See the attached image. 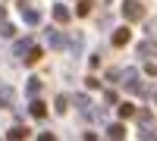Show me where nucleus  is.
Listing matches in <instances>:
<instances>
[{
    "label": "nucleus",
    "instance_id": "obj_4",
    "mask_svg": "<svg viewBox=\"0 0 157 141\" xmlns=\"http://www.w3.org/2000/svg\"><path fill=\"white\" fill-rule=\"evenodd\" d=\"M29 50H32V38H19L16 44H13V57H29Z\"/></svg>",
    "mask_w": 157,
    "mask_h": 141
},
{
    "label": "nucleus",
    "instance_id": "obj_10",
    "mask_svg": "<svg viewBox=\"0 0 157 141\" xmlns=\"http://www.w3.org/2000/svg\"><path fill=\"white\" fill-rule=\"evenodd\" d=\"M22 19L29 22V25H38V22H41V16H38V9H29V6L22 9Z\"/></svg>",
    "mask_w": 157,
    "mask_h": 141
},
{
    "label": "nucleus",
    "instance_id": "obj_3",
    "mask_svg": "<svg viewBox=\"0 0 157 141\" xmlns=\"http://www.w3.org/2000/svg\"><path fill=\"white\" fill-rule=\"evenodd\" d=\"M44 38H47V44L54 47V50H66V35H63L60 28H47Z\"/></svg>",
    "mask_w": 157,
    "mask_h": 141
},
{
    "label": "nucleus",
    "instance_id": "obj_18",
    "mask_svg": "<svg viewBox=\"0 0 157 141\" xmlns=\"http://www.w3.org/2000/svg\"><path fill=\"white\" fill-rule=\"evenodd\" d=\"M120 79V69H107V82H116Z\"/></svg>",
    "mask_w": 157,
    "mask_h": 141
},
{
    "label": "nucleus",
    "instance_id": "obj_6",
    "mask_svg": "<svg viewBox=\"0 0 157 141\" xmlns=\"http://www.w3.org/2000/svg\"><path fill=\"white\" fill-rule=\"evenodd\" d=\"M107 138H110V141H123V138H126V125H123V122H113L110 129H107Z\"/></svg>",
    "mask_w": 157,
    "mask_h": 141
},
{
    "label": "nucleus",
    "instance_id": "obj_5",
    "mask_svg": "<svg viewBox=\"0 0 157 141\" xmlns=\"http://www.w3.org/2000/svg\"><path fill=\"white\" fill-rule=\"evenodd\" d=\"M138 57H157V41H151V38L138 41Z\"/></svg>",
    "mask_w": 157,
    "mask_h": 141
},
{
    "label": "nucleus",
    "instance_id": "obj_9",
    "mask_svg": "<svg viewBox=\"0 0 157 141\" xmlns=\"http://www.w3.org/2000/svg\"><path fill=\"white\" fill-rule=\"evenodd\" d=\"M29 113H32V116H38V119H44V116H47V110H44V100H38V97H35Z\"/></svg>",
    "mask_w": 157,
    "mask_h": 141
},
{
    "label": "nucleus",
    "instance_id": "obj_19",
    "mask_svg": "<svg viewBox=\"0 0 157 141\" xmlns=\"http://www.w3.org/2000/svg\"><path fill=\"white\" fill-rule=\"evenodd\" d=\"M38 141H57V138L50 135V132H44V135H38Z\"/></svg>",
    "mask_w": 157,
    "mask_h": 141
},
{
    "label": "nucleus",
    "instance_id": "obj_17",
    "mask_svg": "<svg viewBox=\"0 0 157 141\" xmlns=\"http://www.w3.org/2000/svg\"><path fill=\"white\" fill-rule=\"evenodd\" d=\"M22 138H25V129H13L10 132V141H22Z\"/></svg>",
    "mask_w": 157,
    "mask_h": 141
},
{
    "label": "nucleus",
    "instance_id": "obj_11",
    "mask_svg": "<svg viewBox=\"0 0 157 141\" xmlns=\"http://www.w3.org/2000/svg\"><path fill=\"white\" fill-rule=\"evenodd\" d=\"M54 19L63 25V22H69V9L66 6H54Z\"/></svg>",
    "mask_w": 157,
    "mask_h": 141
},
{
    "label": "nucleus",
    "instance_id": "obj_8",
    "mask_svg": "<svg viewBox=\"0 0 157 141\" xmlns=\"http://www.w3.org/2000/svg\"><path fill=\"white\" fill-rule=\"evenodd\" d=\"M25 91H29V97L35 100L38 94H41V91H44V82H41V79H29V88H25Z\"/></svg>",
    "mask_w": 157,
    "mask_h": 141
},
{
    "label": "nucleus",
    "instance_id": "obj_15",
    "mask_svg": "<svg viewBox=\"0 0 157 141\" xmlns=\"http://www.w3.org/2000/svg\"><path fill=\"white\" fill-rule=\"evenodd\" d=\"M91 13V0H82V3H78V16H88Z\"/></svg>",
    "mask_w": 157,
    "mask_h": 141
},
{
    "label": "nucleus",
    "instance_id": "obj_1",
    "mask_svg": "<svg viewBox=\"0 0 157 141\" xmlns=\"http://www.w3.org/2000/svg\"><path fill=\"white\" fill-rule=\"evenodd\" d=\"M123 16L129 22H141L145 19V3H141V0H126L123 3Z\"/></svg>",
    "mask_w": 157,
    "mask_h": 141
},
{
    "label": "nucleus",
    "instance_id": "obj_21",
    "mask_svg": "<svg viewBox=\"0 0 157 141\" xmlns=\"http://www.w3.org/2000/svg\"><path fill=\"white\" fill-rule=\"evenodd\" d=\"M154 100H157V91H154Z\"/></svg>",
    "mask_w": 157,
    "mask_h": 141
},
{
    "label": "nucleus",
    "instance_id": "obj_20",
    "mask_svg": "<svg viewBox=\"0 0 157 141\" xmlns=\"http://www.w3.org/2000/svg\"><path fill=\"white\" fill-rule=\"evenodd\" d=\"M3 19H6V9H3V6H0V22H3Z\"/></svg>",
    "mask_w": 157,
    "mask_h": 141
},
{
    "label": "nucleus",
    "instance_id": "obj_7",
    "mask_svg": "<svg viewBox=\"0 0 157 141\" xmlns=\"http://www.w3.org/2000/svg\"><path fill=\"white\" fill-rule=\"evenodd\" d=\"M113 44H116V47H123V44H129V28H126V25H120V28L113 32Z\"/></svg>",
    "mask_w": 157,
    "mask_h": 141
},
{
    "label": "nucleus",
    "instance_id": "obj_13",
    "mask_svg": "<svg viewBox=\"0 0 157 141\" xmlns=\"http://www.w3.org/2000/svg\"><path fill=\"white\" fill-rule=\"evenodd\" d=\"M120 116H123V119L135 116V107H132V104H120Z\"/></svg>",
    "mask_w": 157,
    "mask_h": 141
},
{
    "label": "nucleus",
    "instance_id": "obj_12",
    "mask_svg": "<svg viewBox=\"0 0 157 141\" xmlns=\"http://www.w3.org/2000/svg\"><path fill=\"white\" fill-rule=\"evenodd\" d=\"M38 60H41V47H35V44H32V50H29V57H25V63L32 66V63H38Z\"/></svg>",
    "mask_w": 157,
    "mask_h": 141
},
{
    "label": "nucleus",
    "instance_id": "obj_14",
    "mask_svg": "<svg viewBox=\"0 0 157 141\" xmlns=\"http://www.w3.org/2000/svg\"><path fill=\"white\" fill-rule=\"evenodd\" d=\"M66 107H69V97L60 94V97H57V113H66Z\"/></svg>",
    "mask_w": 157,
    "mask_h": 141
},
{
    "label": "nucleus",
    "instance_id": "obj_2",
    "mask_svg": "<svg viewBox=\"0 0 157 141\" xmlns=\"http://www.w3.org/2000/svg\"><path fill=\"white\" fill-rule=\"evenodd\" d=\"M120 79H123V88H126L129 94H145V88L138 85V72H135V69H123Z\"/></svg>",
    "mask_w": 157,
    "mask_h": 141
},
{
    "label": "nucleus",
    "instance_id": "obj_16",
    "mask_svg": "<svg viewBox=\"0 0 157 141\" xmlns=\"http://www.w3.org/2000/svg\"><path fill=\"white\" fill-rule=\"evenodd\" d=\"M0 35H3V38H13V35H16V28H13L10 22H3V28H0Z\"/></svg>",
    "mask_w": 157,
    "mask_h": 141
}]
</instances>
